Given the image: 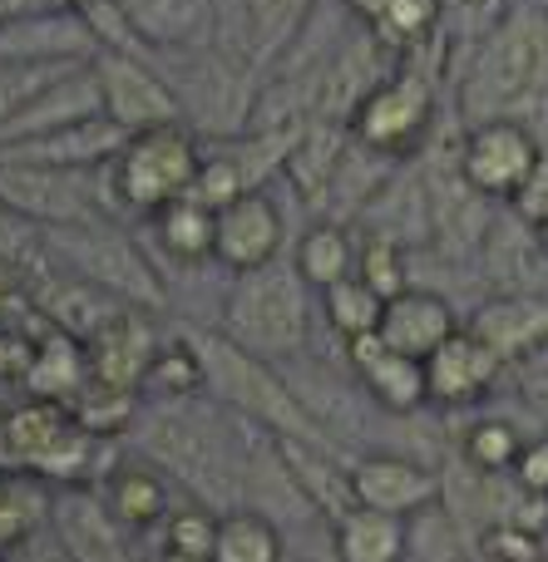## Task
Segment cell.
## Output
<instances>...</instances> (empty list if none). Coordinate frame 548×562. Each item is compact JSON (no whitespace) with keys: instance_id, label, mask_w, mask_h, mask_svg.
I'll return each instance as SVG.
<instances>
[{"instance_id":"6da1fadb","label":"cell","mask_w":548,"mask_h":562,"mask_svg":"<svg viewBox=\"0 0 548 562\" xmlns=\"http://www.w3.org/2000/svg\"><path fill=\"white\" fill-rule=\"evenodd\" d=\"M455 119H514L548 144V5H510L465 55L455 79Z\"/></svg>"},{"instance_id":"7a4b0ae2","label":"cell","mask_w":548,"mask_h":562,"mask_svg":"<svg viewBox=\"0 0 548 562\" xmlns=\"http://www.w3.org/2000/svg\"><path fill=\"white\" fill-rule=\"evenodd\" d=\"M134 445L158 474L178 479L193 504H208L217 514L243 504L253 445H243V435L208 400L183 395L144 405L134 419Z\"/></svg>"},{"instance_id":"3957f363","label":"cell","mask_w":548,"mask_h":562,"mask_svg":"<svg viewBox=\"0 0 548 562\" xmlns=\"http://www.w3.org/2000/svg\"><path fill=\"white\" fill-rule=\"evenodd\" d=\"M188 346L203 360V390L217 405H233L247 425L267 429L277 439H322V445H332L322 435V425H316V415L306 409V400L287 385L272 360L253 356L237 340H227L223 330H203V326L188 330Z\"/></svg>"},{"instance_id":"277c9868","label":"cell","mask_w":548,"mask_h":562,"mask_svg":"<svg viewBox=\"0 0 548 562\" xmlns=\"http://www.w3.org/2000/svg\"><path fill=\"white\" fill-rule=\"evenodd\" d=\"M217 330L272 366L302 356L312 340V286L297 272L292 257H272L267 267L237 272L227 281Z\"/></svg>"},{"instance_id":"5b68a950","label":"cell","mask_w":548,"mask_h":562,"mask_svg":"<svg viewBox=\"0 0 548 562\" xmlns=\"http://www.w3.org/2000/svg\"><path fill=\"white\" fill-rule=\"evenodd\" d=\"M198 168H203V144L188 124H164V128H144L128 134L124 148L114 154V164L99 168V203L119 207L134 217H154L168 203L193 193Z\"/></svg>"},{"instance_id":"8992f818","label":"cell","mask_w":548,"mask_h":562,"mask_svg":"<svg viewBox=\"0 0 548 562\" xmlns=\"http://www.w3.org/2000/svg\"><path fill=\"white\" fill-rule=\"evenodd\" d=\"M40 247H45L65 272L114 291L128 306L154 311L168 301L164 281L148 267V257L138 252L119 227H109V217H99V223H69V227H40Z\"/></svg>"},{"instance_id":"52a82bcc","label":"cell","mask_w":548,"mask_h":562,"mask_svg":"<svg viewBox=\"0 0 548 562\" xmlns=\"http://www.w3.org/2000/svg\"><path fill=\"white\" fill-rule=\"evenodd\" d=\"M99 445L75 415H69L65 400H40L30 395L25 405H15L0 419V449L15 469L40 474L49 484H85V469L94 464Z\"/></svg>"},{"instance_id":"ba28073f","label":"cell","mask_w":548,"mask_h":562,"mask_svg":"<svg viewBox=\"0 0 548 562\" xmlns=\"http://www.w3.org/2000/svg\"><path fill=\"white\" fill-rule=\"evenodd\" d=\"M430 124H435V79L411 55H401V65L351 114V138L376 148V154L395 158V164H405V158L425 154Z\"/></svg>"},{"instance_id":"9c48e42d","label":"cell","mask_w":548,"mask_h":562,"mask_svg":"<svg viewBox=\"0 0 548 562\" xmlns=\"http://www.w3.org/2000/svg\"><path fill=\"white\" fill-rule=\"evenodd\" d=\"M548 144L534 128L514 119H490V124H460V173L480 198L510 207L519 188L539 173Z\"/></svg>"},{"instance_id":"30bf717a","label":"cell","mask_w":548,"mask_h":562,"mask_svg":"<svg viewBox=\"0 0 548 562\" xmlns=\"http://www.w3.org/2000/svg\"><path fill=\"white\" fill-rule=\"evenodd\" d=\"M94 79L104 94V114L114 119L124 134H144V128L183 124V104H178L174 85L148 55H124V49H99Z\"/></svg>"},{"instance_id":"8fae6325","label":"cell","mask_w":548,"mask_h":562,"mask_svg":"<svg viewBox=\"0 0 548 562\" xmlns=\"http://www.w3.org/2000/svg\"><path fill=\"white\" fill-rule=\"evenodd\" d=\"M94 55L99 40L79 10L35 5L0 20V65H89Z\"/></svg>"},{"instance_id":"7c38bea8","label":"cell","mask_w":548,"mask_h":562,"mask_svg":"<svg viewBox=\"0 0 548 562\" xmlns=\"http://www.w3.org/2000/svg\"><path fill=\"white\" fill-rule=\"evenodd\" d=\"M49 528L69 562H138L134 548L124 543L128 528L109 514L104 494L89 484H65L49 504Z\"/></svg>"},{"instance_id":"4fadbf2b","label":"cell","mask_w":548,"mask_h":562,"mask_svg":"<svg viewBox=\"0 0 548 562\" xmlns=\"http://www.w3.org/2000/svg\"><path fill=\"white\" fill-rule=\"evenodd\" d=\"M351 488H356V504L361 508L415 518L440 504L445 479L435 474V469L415 464V459H401V454H361V459H351Z\"/></svg>"},{"instance_id":"5bb4252c","label":"cell","mask_w":548,"mask_h":562,"mask_svg":"<svg viewBox=\"0 0 548 562\" xmlns=\"http://www.w3.org/2000/svg\"><path fill=\"white\" fill-rule=\"evenodd\" d=\"M282 207L267 198V188L243 193L237 203L217 207V233H213V262L227 272H253L267 267L272 257H282Z\"/></svg>"},{"instance_id":"9a60e30c","label":"cell","mask_w":548,"mask_h":562,"mask_svg":"<svg viewBox=\"0 0 548 562\" xmlns=\"http://www.w3.org/2000/svg\"><path fill=\"white\" fill-rule=\"evenodd\" d=\"M99 114H104V94H99L94 65H75L55 85L40 89L10 124H0V148L25 144V138H40V134H59V128L85 124V119H99Z\"/></svg>"},{"instance_id":"2e32d148","label":"cell","mask_w":548,"mask_h":562,"mask_svg":"<svg viewBox=\"0 0 548 562\" xmlns=\"http://www.w3.org/2000/svg\"><path fill=\"white\" fill-rule=\"evenodd\" d=\"M470 336H480L504 366L529 360L548 350V296L534 291H494L490 301H480L470 316Z\"/></svg>"},{"instance_id":"e0dca14e","label":"cell","mask_w":548,"mask_h":562,"mask_svg":"<svg viewBox=\"0 0 548 562\" xmlns=\"http://www.w3.org/2000/svg\"><path fill=\"white\" fill-rule=\"evenodd\" d=\"M356 380L366 385V395L385 409V415H415L430 405V385H425V360L401 356L381 336H361L346 346Z\"/></svg>"},{"instance_id":"ac0fdd59","label":"cell","mask_w":548,"mask_h":562,"mask_svg":"<svg viewBox=\"0 0 548 562\" xmlns=\"http://www.w3.org/2000/svg\"><path fill=\"white\" fill-rule=\"evenodd\" d=\"M158 350H164V340H158L148 311L124 306L94 340H89V375H94L99 385L144 390V375H148Z\"/></svg>"},{"instance_id":"d6986e66","label":"cell","mask_w":548,"mask_h":562,"mask_svg":"<svg viewBox=\"0 0 548 562\" xmlns=\"http://www.w3.org/2000/svg\"><path fill=\"white\" fill-rule=\"evenodd\" d=\"M277 449H282L287 474L302 488L306 508H312L326 528H336L351 508H361L356 504V488H351V464H346L332 445H322V439H277Z\"/></svg>"},{"instance_id":"ffe728a7","label":"cell","mask_w":548,"mask_h":562,"mask_svg":"<svg viewBox=\"0 0 548 562\" xmlns=\"http://www.w3.org/2000/svg\"><path fill=\"white\" fill-rule=\"evenodd\" d=\"M504 375V360L484 346L480 336L470 330H455L430 360H425V385H430V405H445V409H460V405H474L494 390V380Z\"/></svg>"},{"instance_id":"44dd1931","label":"cell","mask_w":548,"mask_h":562,"mask_svg":"<svg viewBox=\"0 0 548 562\" xmlns=\"http://www.w3.org/2000/svg\"><path fill=\"white\" fill-rule=\"evenodd\" d=\"M25 286H30V301H35L40 316H45L55 330H65V336L85 340V346L128 306V301H119L114 291L94 286V281H85L75 272L35 277V281H25Z\"/></svg>"},{"instance_id":"7402d4cb","label":"cell","mask_w":548,"mask_h":562,"mask_svg":"<svg viewBox=\"0 0 548 562\" xmlns=\"http://www.w3.org/2000/svg\"><path fill=\"white\" fill-rule=\"evenodd\" d=\"M124 128L109 114L85 119V124H69L59 134H40L25 144H5L0 154L20 158V164H40V168H65V173H94V168L114 164V154L124 148Z\"/></svg>"},{"instance_id":"603a6c76","label":"cell","mask_w":548,"mask_h":562,"mask_svg":"<svg viewBox=\"0 0 548 562\" xmlns=\"http://www.w3.org/2000/svg\"><path fill=\"white\" fill-rule=\"evenodd\" d=\"M455 330H460V316H455V306L440 296V291L405 286L401 296L385 301V316H381V330H376V336H381L391 350H401V356L430 360Z\"/></svg>"},{"instance_id":"cb8c5ba5","label":"cell","mask_w":548,"mask_h":562,"mask_svg":"<svg viewBox=\"0 0 548 562\" xmlns=\"http://www.w3.org/2000/svg\"><path fill=\"white\" fill-rule=\"evenodd\" d=\"M144 49H203L213 45L217 0H119Z\"/></svg>"},{"instance_id":"d4e9b609","label":"cell","mask_w":548,"mask_h":562,"mask_svg":"<svg viewBox=\"0 0 548 562\" xmlns=\"http://www.w3.org/2000/svg\"><path fill=\"white\" fill-rule=\"evenodd\" d=\"M346 148H351V128L346 124H332V119H306V124L297 128V144H292V154H287L282 173L292 178L297 198L312 203L316 213H322L326 193H332V178H336V168H342Z\"/></svg>"},{"instance_id":"484cf974","label":"cell","mask_w":548,"mask_h":562,"mask_svg":"<svg viewBox=\"0 0 548 562\" xmlns=\"http://www.w3.org/2000/svg\"><path fill=\"white\" fill-rule=\"evenodd\" d=\"M89 346L75 336H65V330L45 326L35 336V360H30V375L20 380V385L30 390V395L40 400H75L79 390L89 385Z\"/></svg>"},{"instance_id":"4316f807","label":"cell","mask_w":548,"mask_h":562,"mask_svg":"<svg viewBox=\"0 0 548 562\" xmlns=\"http://www.w3.org/2000/svg\"><path fill=\"white\" fill-rule=\"evenodd\" d=\"M336 562H411V518L351 508L332 528Z\"/></svg>"},{"instance_id":"83f0119b","label":"cell","mask_w":548,"mask_h":562,"mask_svg":"<svg viewBox=\"0 0 548 562\" xmlns=\"http://www.w3.org/2000/svg\"><path fill=\"white\" fill-rule=\"evenodd\" d=\"M292 262H297V272L306 277V286H312V291L336 286V281L356 277V233L346 223L316 217V223L297 237Z\"/></svg>"},{"instance_id":"f1b7e54d","label":"cell","mask_w":548,"mask_h":562,"mask_svg":"<svg viewBox=\"0 0 548 562\" xmlns=\"http://www.w3.org/2000/svg\"><path fill=\"white\" fill-rule=\"evenodd\" d=\"M104 504L109 514L119 518V524L128 528V533H138V528H154L164 524L174 508H168V488H164V474H158L154 464H124L109 474L104 484Z\"/></svg>"},{"instance_id":"f546056e","label":"cell","mask_w":548,"mask_h":562,"mask_svg":"<svg viewBox=\"0 0 548 562\" xmlns=\"http://www.w3.org/2000/svg\"><path fill=\"white\" fill-rule=\"evenodd\" d=\"M154 223V243L164 247L174 262H213V233H217V213L203 207L198 198H178L164 213L148 217Z\"/></svg>"},{"instance_id":"4dcf8cb0","label":"cell","mask_w":548,"mask_h":562,"mask_svg":"<svg viewBox=\"0 0 548 562\" xmlns=\"http://www.w3.org/2000/svg\"><path fill=\"white\" fill-rule=\"evenodd\" d=\"M213 562H287L282 528L257 508H227L217 518Z\"/></svg>"},{"instance_id":"1f68e13d","label":"cell","mask_w":548,"mask_h":562,"mask_svg":"<svg viewBox=\"0 0 548 562\" xmlns=\"http://www.w3.org/2000/svg\"><path fill=\"white\" fill-rule=\"evenodd\" d=\"M322 296V316H326V326L336 330V336L351 346V340H361V336H376L381 330V316H385V301L376 296L371 286H366L361 277H346V281H336V286H326V291H316Z\"/></svg>"},{"instance_id":"d6a6232c","label":"cell","mask_w":548,"mask_h":562,"mask_svg":"<svg viewBox=\"0 0 548 562\" xmlns=\"http://www.w3.org/2000/svg\"><path fill=\"white\" fill-rule=\"evenodd\" d=\"M138 409H144V395H138V390L99 385V380H89V385L69 400V415H75L94 439H109V435H119V429H134Z\"/></svg>"},{"instance_id":"836d02e7","label":"cell","mask_w":548,"mask_h":562,"mask_svg":"<svg viewBox=\"0 0 548 562\" xmlns=\"http://www.w3.org/2000/svg\"><path fill=\"white\" fill-rule=\"evenodd\" d=\"M198 390H203V360H198V350L188 346V336L164 340V350L154 356L138 395L144 400H183V395H198Z\"/></svg>"},{"instance_id":"e575fe53","label":"cell","mask_w":548,"mask_h":562,"mask_svg":"<svg viewBox=\"0 0 548 562\" xmlns=\"http://www.w3.org/2000/svg\"><path fill=\"white\" fill-rule=\"evenodd\" d=\"M356 277H361L381 301H391V296H401L405 286H415L411 262H405V247L395 243V237H381V233L356 237Z\"/></svg>"},{"instance_id":"d590c367","label":"cell","mask_w":548,"mask_h":562,"mask_svg":"<svg viewBox=\"0 0 548 562\" xmlns=\"http://www.w3.org/2000/svg\"><path fill=\"white\" fill-rule=\"evenodd\" d=\"M519 449H524V435L510 419H480L465 435V464L480 469V474H510Z\"/></svg>"},{"instance_id":"8d00e7d4","label":"cell","mask_w":548,"mask_h":562,"mask_svg":"<svg viewBox=\"0 0 548 562\" xmlns=\"http://www.w3.org/2000/svg\"><path fill=\"white\" fill-rule=\"evenodd\" d=\"M217 508L208 504H183L164 518V553H193V558H213L217 543Z\"/></svg>"},{"instance_id":"74e56055","label":"cell","mask_w":548,"mask_h":562,"mask_svg":"<svg viewBox=\"0 0 548 562\" xmlns=\"http://www.w3.org/2000/svg\"><path fill=\"white\" fill-rule=\"evenodd\" d=\"M480 553L490 562H544V528L500 518V524L480 528Z\"/></svg>"},{"instance_id":"f35d334b","label":"cell","mask_w":548,"mask_h":562,"mask_svg":"<svg viewBox=\"0 0 548 562\" xmlns=\"http://www.w3.org/2000/svg\"><path fill=\"white\" fill-rule=\"evenodd\" d=\"M40 252H45V247H40V227L30 223V217H20L15 207L0 203V262L5 267H30Z\"/></svg>"},{"instance_id":"ab89813d","label":"cell","mask_w":548,"mask_h":562,"mask_svg":"<svg viewBox=\"0 0 548 562\" xmlns=\"http://www.w3.org/2000/svg\"><path fill=\"white\" fill-rule=\"evenodd\" d=\"M0 326H15V330L45 326V316H40L35 301H30V286H20L15 267H5V262H0Z\"/></svg>"},{"instance_id":"60d3db41","label":"cell","mask_w":548,"mask_h":562,"mask_svg":"<svg viewBox=\"0 0 548 562\" xmlns=\"http://www.w3.org/2000/svg\"><path fill=\"white\" fill-rule=\"evenodd\" d=\"M510 479H514V488H524V494L548 498V435L524 439V449H519V459H514Z\"/></svg>"},{"instance_id":"b9f144b4","label":"cell","mask_w":548,"mask_h":562,"mask_svg":"<svg viewBox=\"0 0 548 562\" xmlns=\"http://www.w3.org/2000/svg\"><path fill=\"white\" fill-rule=\"evenodd\" d=\"M49 326V321H45ZM40 326V330H45ZM40 330H15V326H0V380H25L30 375V360H35V336Z\"/></svg>"},{"instance_id":"7bdbcfd3","label":"cell","mask_w":548,"mask_h":562,"mask_svg":"<svg viewBox=\"0 0 548 562\" xmlns=\"http://www.w3.org/2000/svg\"><path fill=\"white\" fill-rule=\"evenodd\" d=\"M510 213L519 217V223H529V227H539L544 217H548V158L539 164V173H534L529 183L519 188V198L510 203Z\"/></svg>"},{"instance_id":"ee69618b","label":"cell","mask_w":548,"mask_h":562,"mask_svg":"<svg viewBox=\"0 0 548 562\" xmlns=\"http://www.w3.org/2000/svg\"><path fill=\"white\" fill-rule=\"evenodd\" d=\"M524 395H529V409H534V415H539L544 425H548V370L529 380V390H524Z\"/></svg>"},{"instance_id":"f6af8a7d","label":"cell","mask_w":548,"mask_h":562,"mask_svg":"<svg viewBox=\"0 0 548 562\" xmlns=\"http://www.w3.org/2000/svg\"><path fill=\"white\" fill-rule=\"evenodd\" d=\"M158 562H213V558H193V553H164Z\"/></svg>"},{"instance_id":"bcb514c9","label":"cell","mask_w":548,"mask_h":562,"mask_svg":"<svg viewBox=\"0 0 548 562\" xmlns=\"http://www.w3.org/2000/svg\"><path fill=\"white\" fill-rule=\"evenodd\" d=\"M534 237H539V247H544V257H548V217H544L539 227H534Z\"/></svg>"},{"instance_id":"7dc6e473","label":"cell","mask_w":548,"mask_h":562,"mask_svg":"<svg viewBox=\"0 0 548 562\" xmlns=\"http://www.w3.org/2000/svg\"><path fill=\"white\" fill-rule=\"evenodd\" d=\"M544 562H548V528H544Z\"/></svg>"},{"instance_id":"c3c4849f","label":"cell","mask_w":548,"mask_h":562,"mask_svg":"<svg viewBox=\"0 0 548 562\" xmlns=\"http://www.w3.org/2000/svg\"><path fill=\"white\" fill-rule=\"evenodd\" d=\"M0 562H5V558H0Z\"/></svg>"}]
</instances>
